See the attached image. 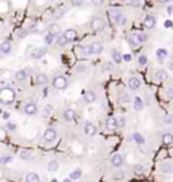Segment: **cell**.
<instances>
[{
  "instance_id": "cell-1",
  "label": "cell",
  "mask_w": 173,
  "mask_h": 182,
  "mask_svg": "<svg viewBox=\"0 0 173 182\" xmlns=\"http://www.w3.org/2000/svg\"><path fill=\"white\" fill-rule=\"evenodd\" d=\"M15 100V90L12 88L4 87L0 89V101L3 104H11Z\"/></svg>"
},
{
  "instance_id": "cell-2",
  "label": "cell",
  "mask_w": 173,
  "mask_h": 182,
  "mask_svg": "<svg viewBox=\"0 0 173 182\" xmlns=\"http://www.w3.org/2000/svg\"><path fill=\"white\" fill-rule=\"evenodd\" d=\"M53 87L57 90H62L68 87V80L64 76H57L53 78Z\"/></svg>"
},
{
  "instance_id": "cell-3",
  "label": "cell",
  "mask_w": 173,
  "mask_h": 182,
  "mask_svg": "<svg viewBox=\"0 0 173 182\" xmlns=\"http://www.w3.org/2000/svg\"><path fill=\"white\" fill-rule=\"evenodd\" d=\"M104 20L102 19V18H93L91 22V28L95 31V33H99V31H102L103 28H104Z\"/></svg>"
},
{
  "instance_id": "cell-4",
  "label": "cell",
  "mask_w": 173,
  "mask_h": 182,
  "mask_svg": "<svg viewBox=\"0 0 173 182\" xmlns=\"http://www.w3.org/2000/svg\"><path fill=\"white\" fill-rule=\"evenodd\" d=\"M97 132V128L95 124H92V123L86 122L85 124H84V134H85L86 136H95Z\"/></svg>"
},
{
  "instance_id": "cell-5",
  "label": "cell",
  "mask_w": 173,
  "mask_h": 182,
  "mask_svg": "<svg viewBox=\"0 0 173 182\" xmlns=\"http://www.w3.org/2000/svg\"><path fill=\"white\" fill-rule=\"evenodd\" d=\"M47 34L53 35L54 38H58V37L61 35V26L57 25V23L50 25V26H49V28H47Z\"/></svg>"
},
{
  "instance_id": "cell-6",
  "label": "cell",
  "mask_w": 173,
  "mask_h": 182,
  "mask_svg": "<svg viewBox=\"0 0 173 182\" xmlns=\"http://www.w3.org/2000/svg\"><path fill=\"white\" fill-rule=\"evenodd\" d=\"M118 128V119L116 117H108L105 120V130L107 131H115Z\"/></svg>"
},
{
  "instance_id": "cell-7",
  "label": "cell",
  "mask_w": 173,
  "mask_h": 182,
  "mask_svg": "<svg viewBox=\"0 0 173 182\" xmlns=\"http://www.w3.org/2000/svg\"><path fill=\"white\" fill-rule=\"evenodd\" d=\"M46 53V47H35V49L31 50V54L30 57L34 58V60H38V58H42Z\"/></svg>"
},
{
  "instance_id": "cell-8",
  "label": "cell",
  "mask_w": 173,
  "mask_h": 182,
  "mask_svg": "<svg viewBox=\"0 0 173 182\" xmlns=\"http://www.w3.org/2000/svg\"><path fill=\"white\" fill-rule=\"evenodd\" d=\"M110 162H111V166H114V167H120L124 160H123V157H122L120 154H115L111 157Z\"/></svg>"
},
{
  "instance_id": "cell-9",
  "label": "cell",
  "mask_w": 173,
  "mask_h": 182,
  "mask_svg": "<svg viewBox=\"0 0 173 182\" xmlns=\"http://www.w3.org/2000/svg\"><path fill=\"white\" fill-rule=\"evenodd\" d=\"M43 138H45L46 142H53V140H56V138H57V131L54 130V128H47V130L45 131V134H43Z\"/></svg>"
},
{
  "instance_id": "cell-10",
  "label": "cell",
  "mask_w": 173,
  "mask_h": 182,
  "mask_svg": "<svg viewBox=\"0 0 173 182\" xmlns=\"http://www.w3.org/2000/svg\"><path fill=\"white\" fill-rule=\"evenodd\" d=\"M30 74H31V70H30V69H22V70L16 72L15 78L18 80V81H24V80L30 76Z\"/></svg>"
},
{
  "instance_id": "cell-11",
  "label": "cell",
  "mask_w": 173,
  "mask_h": 182,
  "mask_svg": "<svg viewBox=\"0 0 173 182\" xmlns=\"http://www.w3.org/2000/svg\"><path fill=\"white\" fill-rule=\"evenodd\" d=\"M157 23V19L153 16V15H146L145 19H143V26L146 28H153Z\"/></svg>"
},
{
  "instance_id": "cell-12",
  "label": "cell",
  "mask_w": 173,
  "mask_h": 182,
  "mask_svg": "<svg viewBox=\"0 0 173 182\" xmlns=\"http://www.w3.org/2000/svg\"><path fill=\"white\" fill-rule=\"evenodd\" d=\"M129 43L131 47H138L141 45V41H139V37H138V33H134V34H130L129 35Z\"/></svg>"
},
{
  "instance_id": "cell-13",
  "label": "cell",
  "mask_w": 173,
  "mask_h": 182,
  "mask_svg": "<svg viewBox=\"0 0 173 182\" xmlns=\"http://www.w3.org/2000/svg\"><path fill=\"white\" fill-rule=\"evenodd\" d=\"M23 111H24V113H26V115H30V116H31V115L37 113L38 109H37V105H35L34 103H27L26 105H24Z\"/></svg>"
},
{
  "instance_id": "cell-14",
  "label": "cell",
  "mask_w": 173,
  "mask_h": 182,
  "mask_svg": "<svg viewBox=\"0 0 173 182\" xmlns=\"http://www.w3.org/2000/svg\"><path fill=\"white\" fill-rule=\"evenodd\" d=\"M129 87H130V89H132V90L139 89V87H141L139 78H137V77H131V78L129 80Z\"/></svg>"
},
{
  "instance_id": "cell-15",
  "label": "cell",
  "mask_w": 173,
  "mask_h": 182,
  "mask_svg": "<svg viewBox=\"0 0 173 182\" xmlns=\"http://www.w3.org/2000/svg\"><path fill=\"white\" fill-rule=\"evenodd\" d=\"M95 100H96V95H95V92H92V90H88V92L84 93V101H85L86 104L93 103Z\"/></svg>"
},
{
  "instance_id": "cell-16",
  "label": "cell",
  "mask_w": 173,
  "mask_h": 182,
  "mask_svg": "<svg viewBox=\"0 0 173 182\" xmlns=\"http://www.w3.org/2000/svg\"><path fill=\"white\" fill-rule=\"evenodd\" d=\"M64 119L66 120V122H73V120L76 119V112L70 108L66 109V111L64 112Z\"/></svg>"
},
{
  "instance_id": "cell-17",
  "label": "cell",
  "mask_w": 173,
  "mask_h": 182,
  "mask_svg": "<svg viewBox=\"0 0 173 182\" xmlns=\"http://www.w3.org/2000/svg\"><path fill=\"white\" fill-rule=\"evenodd\" d=\"M35 82H37L38 85H41V87H46V85H47V77L41 73L35 77Z\"/></svg>"
},
{
  "instance_id": "cell-18",
  "label": "cell",
  "mask_w": 173,
  "mask_h": 182,
  "mask_svg": "<svg viewBox=\"0 0 173 182\" xmlns=\"http://www.w3.org/2000/svg\"><path fill=\"white\" fill-rule=\"evenodd\" d=\"M154 76H156L154 78H156L157 82H161V81H164V80L168 78V73L165 70H157Z\"/></svg>"
},
{
  "instance_id": "cell-19",
  "label": "cell",
  "mask_w": 173,
  "mask_h": 182,
  "mask_svg": "<svg viewBox=\"0 0 173 182\" xmlns=\"http://www.w3.org/2000/svg\"><path fill=\"white\" fill-rule=\"evenodd\" d=\"M64 35L66 37L69 41H76V39H77V31L73 30V28H69V30H66L64 33Z\"/></svg>"
},
{
  "instance_id": "cell-20",
  "label": "cell",
  "mask_w": 173,
  "mask_h": 182,
  "mask_svg": "<svg viewBox=\"0 0 173 182\" xmlns=\"http://www.w3.org/2000/svg\"><path fill=\"white\" fill-rule=\"evenodd\" d=\"M91 49H92V54H100L103 51V45L100 42H95V43L91 45Z\"/></svg>"
},
{
  "instance_id": "cell-21",
  "label": "cell",
  "mask_w": 173,
  "mask_h": 182,
  "mask_svg": "<svg viewBox=\"0 0 173 182\" xmlns=\"http://www.w3.org/2000/svg\"><path fill=\"white\" fill-rule=\"evenodd\" d=\"M69 42H70V41L64 35V34H61V35H59L58 38H57V45H58L59 47H65L68 43H69Z\"/></svg>"
},
{
  "instance_id": "cell-22",
  "label": "cell",
  "mask_w": 173,
  "mask_h": 182,
  "mask_svg": "<svg viewBox=\"0 0 173 182\" xmlns=\"http://www.w3.org/2000/svg\"><path fill=\"white\" fill-rule=\"evenodd\" d=\"M111 57H112L115 63H120L122 61H123V57L120 55V53H119L118 50H112V51H111Z\"/></svg>"
},
{
  "instance_id": "cell-23",
  "label": "cell",
  "mask_w": 173,
  "mask_h": 182,
  "mask_svg": "<svg viewBox=\"0 0 173 182\" xmlns=\"http://www.w3.org/2000/svg\"><path fill=\"white\" fill-rule=\"evenodd\" d=\"M161 170H162V173H164V174H170V173H173V166H172V163H169V162L162 163Z\"/></svg>"
},
{
  "instance_id": "cell-24",
  "label": "cell",
  "mask_w": 173,
  "mask_h": 182,
  "mask_svg": "<svg viewBox=\"0 0 173 182\" xmlns=\"http://www.w3.org/2000/svg\"><path fill=\"white\" fill-rule=\"evenodd\" d=\"M162 143L166 144V146H170L173 143V135L172 134H164L162 135Z\"/></svg>"
},
{
  "instance_id": "cell-25",
  "label": "cell",
  "mask_w": 173,
  "mask_h": 182,
  "mask_svg": "<svg viewBox=\"0 0 173 182\" xmlns=\"http://www.w3.org/2000/svg\"><path fill=\"white\" fill-rule=\"evenodd\" d=\"M0 51H2L3 54H8V53L11 51V43L10 42H3V43L0 45Z\"/></svg>"
},
{
  "instance_id": "cell-26",
  "label": "cell",
  "mask_w": 173,
  "mask_h": 182,
  "mask_svg": "<svg viewBox=\"0 0 173 182\" xmlns=\"http://www.w3.org/2000/svg\"><path fill=\"white\" fill-rule=\"evenodd\" d=\"M26 182H39V177L35 173H29L26 175Z\"/></svg>"
},
{
  "instance_id": "cell-27",
  "label": "cell",
  "mask_w": 173,
  "mask_h": 182,
  "mask_svg": "<svg viewBox=\"0 0 173 182\" xmlns=\"http://www.w3.org/2000/svg\"><path fill=\"white\" fill-rule=\"evenodd\" d=\"M108 15H110V18H111V19H112V20H115L118 16H120V15H122V12L119 11L118 8H111L110 11H108Z\"/></svg>"
},
{
  "instance_id": "cell-28",
  "label": "cell",
  "mask_w": 173,
  "mask_h": 182,
  "mask_svg": "<svg viewBox=\"0 0 173 182\" xmlns=\"http://www.w3.org/2000/svg\"><path fill=\"white\" fill-rule=\"evenodd\" d=\"M134 109L135 111H142L143 109V103L139 97H135L134 98Z\"/></svg>"
},
{
  "instance_id": "cell-29",
  "label": "cell",
  "mask_w": 173,
  "mask_h": 182,
  "mask_svg": "<svg viewBox=\"0 0 173 182\" xmlns=\"http://www.w3.org/2000/svg\"><path fill=\"white\" fill-rule=\"evenodd\" d=\"M132 139H134L135 143H138V144H143V143H145V138H143L141 134H138V132L132 134Z\"/></svg>"
},
{
  "instance_id": "cell-30",
  "label": "cell",
  "mask_w": 173,
  "mask_h": 182,
  "mask_svg": "<svg viewBox=\"0 0 173 182\" xmlns=\"http://www.w3.org/2000/svg\"><path fill=\"white\" fill-rule=\"evenodd\" d=\"M83 174V170L81 169H74V170L70 173V179H78Z\"/></svg>"
},
{
  "instance_id": "cell-31",
  "label": "cell",
  "mask_w": 173,
  "mask_h": 182,
  "mask_svg": "<svg viewBox=\"0 0 173 182\" xmlns=\"http://www.w3.org/2000/svg\"><path fill=\"white\" fill-rule=\"evenodd\" d=\"M114 22H115V25H118V26H124V25H126V22H127V18L122 14L120 16H118Z\"/></svg>"
},
{
  "instance_id": "cell-32",
  "label": "cell",
  "mask_w": 173,
  "mask_h": 182,
  "mask_svg": "<svg viewBox=\"0 0 173 182\" xmlns=\"http://www.w3.org/2000/svg\"><path fill=\"white\" fill-rule=\"evenodd\" d=\"M58 167H59V165H58V162H57V160H50V162H49V165H47V169L50 171H57V170H58Z\"/></svg>"
},
{
  "instance_id": "cell-33",
  "label": "cell",
  "mask_w": 173,
  "mask_h": 182,
  "mask_svg": "<svg viewBox=\"0 0 173 182\" xmlns=\"http://www.w3.org/2000/svg\"><path fill=\"white\" fill-rule=\"evenodd\" d=\"M156 55H157V58H159V60H164V58L168 55V51L165 49H157Z\"/></svg>"
},
{
  "instance_id": "cell-34",
  "label": "cell",
  "mask_w": 173,
  "mask_h": 182,
  "mask_svg": "<svg viewBox=\"0 0 173 182\" xmlns=\"http://www.w3.org/2000/svg\"><path fill=\"white\" fill-rule=\"evenodd\" d=\"M124 171L123 170H118V171H115L114 173V179H116V181H120V179H123L124 178Z\"/></svg>"
},
{
  "instance_id": "cell-35",
  "label": "cell",
  "mask_w": 173,
  "mask_h": 182,
  "mask_svg": "<svg viewBox=\"0 0 173 182\" xmlns=\"http://www.w3.org/2000/svg\"><path fill=\"white\" fill-rule=\"evenodd\" d=\"M81 54H83V55H91L92 54L91 45H89V46H83V47H81Z\"/></svg>"
},
{
  "instance_id": "cell-36",
  "label": "cell",
  "mask_w": 173,
  "mask_h": 182,
  "mask_svg": "<svg viewBox=\"0 0 173 182\" xmlns=\"http://www.w3.org/2000/svg\"><path fill=\"white\" fill-rule=\"evenodd\" d=\"M134 173H135V174H138V175H141V174L145 173V167H143L142 165H135V167H134Z\"/></svg>"
},
{
  "instance_id": "cell-37",
  "label": "cell",
  "mask_w": 173,
  "mask_h": 182,
  "mask_svg": "<svg viewBox=\"0 0 173 182\" xmlns=\"http://www.w3.org/2000/svg\"><path fill=\"white\" fill-rule=\"evenodd\" d=\"M54 42V37L50 35V34H46L45 35V43L46 45H51Z\"/></svg>"
},
{
  "instance_id": "cell-38",
  "label": "cell",
  "mask_w": 173,
  "mask_h": 182,
  "mask_svg": "<svg viewBox=\"0 0 173 182\" xmlns=\"http://www.w3.org/2000/svg\"><path fill=\"white\" fill-rule=\"evenodd\" d=\"M173 123V116L172 115H165L164 116V124H172Z\"/></svg>"
},
{
  "instance_id": "cell-39",
  "label": "cell",
  "mask_w": 173,
  "mask_h": 182,
  "mask_svg": "<svg viewBox=\"0 0 173 182\" xmlns=\"http://www.w3.org/2000/svg\"><path fill=\"white\" fill-rule=\"evenodd\" d=\"M138 62H139V65H146V62H147V57H146L145 54L139 55V58H138Z\"/></svg>"
},
{
  "instance_id": "cell-40",
  "label": "cell",
  "mask_w": 173,
  "mask_h": 182,
  "mask_svg": "<svg viewBox=\"0 0 173 182\" xmlns=\"http://www.w3.org/2000/svg\"><path fill=\"white\" fill-rule=\"evenodd\" d=\"M18 37H19V38H26V37H27V30H26V28H19V30H18Z\"/></svg>"
},
{
  "instance_id": "cell-41",
  "label": "cell",
  "mask_w": 173,
  "mask_h": 182,
  "mask_svg": "<svg viewBox=\"0 0 173 182\" xmlns=\"http://www.w3.org/2000/svg\"><path fill=\"white\" fill-rule=\"evenodd\" d=\"M138 37H139L141 43H145V42L147 41V35H146L145 33H138Z\"/></svg>"
},
{
  "instance_id": "cell-42",
  "label": "cell",
  "mask_w": 173,
  "mask_h": 182,
  "mask_svg": "<svg viewBox=\"0 0 173 182\" xmlns=\"http://www.w3.org/2000/svg\"><path fill=\"white\" fill-rule=\"evenodd\" d=\"M20 158H22V159H29V158H30V151H29V150H23V151L20 152Z\"/></svg>"
},
{
  "instance_id": "cell-43",
  "label": "cell",
  "mask_w": 173,
  "mask_h": 182,
  "mask_svg": "<svg viewBox=\"0 0 173 182\" xmlns=\"http://www.w3.org/2000/svg\"><path fill=\"white\" fill-rule=\"evenodd\" d=\"M70 3H72V6H74V7H80L81 4L84 3V0H70Z\"/></svg>"
},
{
  "instance_id": "cell-44",
  "label": "cell",
  "mask_w": 173,
  "mask_h": 182,
  "mask_svg": "<svg viewBox=\"0 0 173 182\" xmlns=\"http://www.w3.org/2000/svg\"><path fill=\"white\" fill-rule=\"evenodd\" d=\"M166 96L170 98V100H173V87H169L166 89Z\"/></svg>"
},
{
  "instance_id": "cell-45",
  "label": "cell",
  "mask_w": 173,
  "mask_h": 182,
  "mask_svg": "<svg viewBox=\"0 0 173 182\" xmlns=\"http://www.w3.org/2000/svg\"><path fill=\"white\" fill-rule=\"evenodd\" d=\"M126 125V119L124 117H119L118 119V127H124Z\"/></svg>"
},
{
  "instance_id": "cell-46",
  "label": "cell",
  "mask_w": 173,
  "mask_h": 182,
  "mask_svg": "<svg viewBox=\"0 0 173 182\" xmlns=\"http://www.w3.org/2000/svg\"><path fill=\"white\" fill-rule=\"evenodd\" d=\"M7 128H8V130H11V131H15L16 130V124H15V123L8 122L7 123Z\"/></svg>"
},
{
  "instance_id": "cell-47",
  "label": "cell",
  "mask_w": 173,
  "mask_h": 182,
  "mask_svg": "<svg viewBox=\"0 0 173 182\" xmlns=\"http://www.w3.org/2000/svg\"><path fill=\"white\" fill-rule=\"evenodd\" d=\"M11 160H12L11 157H2L0 158V162L2 163H8V162H11Z\"/></svg>"
},
{
  "instance_id": "cell-48",
  "label": "cell",
  "mask_w": 173,
  "mask_h": 182,
  "mask_svg": "<svg viewBox=\"0 0 173 182\" xmlns=\"http://www.w3.org/2000/svg\"><path fill=\"white\" fill-rule=\"evenodd\" d=\"M91 1L93 6H102V4L104 3V0H91Z\"/></svg>"
},
{
  "instance_id": "cell-49",
  "label": "cell",
  "mask_w": 173,
  "mask_h": 182,
  "mask_svg": "<svg viewBox=\"0 0 173 182\" xmlns=\"http://www.w3.org/2000/svg\"><path fill=\"white\" fill-rule=\"evenodd\" d=\"M141 3H142L141 0H131V6L132 7H139Z\"/></svg>"
},
{
  "instance_id": "cell-50",
  "label": "cell",
  "mask_w": 173,
  "mask_h": 182,
  "mask_svg": "<svg viewBox=\"0 0 173 182\" xmlns=\"http://www.w3.org/2000/svg\"><path fill=\"white\" fill-rule=\"evenodd\" d=\"M123 60L126 61V62H130V61H131V55H130V54H124L123 55Z\"/></svg>"
},
{
  "instance_id": "cell-51",
  "label": "cell",
  "mask_w": 173,
  "mask_h": 182,
  "mask_svg": "<svg viewBox=\"0 0 173 182\" xmlns=\"http://www.w3.org/2000/svg\"><path fill=\"white\" fill-rule=\"evenodd\" d=\"M104 69H105V70H111V69H112V63L107 62V63H105V66H104Z\"/></svg>"
},
{
  "instance_id": "cell-52",
  "label": "cell",
  "mask_w": 173,
  "mask_h": 182,
  "mask_svg": "<svg viewBox=\"0 0 173 182\" xmlns=\"http://www.w3.org/2000/svg\"><path fill=\"white\" fill-rule=\"evenodd\" d=\"M120 101H122V103H127V101H129V96H127L126 93H124V95H123V97L120 98Z\"/></svg>"
},
{
  "instance_id": "cell-53",
  "label": "cell",
  "mask_w": 173,
  "mask_h": 182,
  "mask_svg": "<svg viewBox=\"0 0 173 182\" xmlns=\"http://www.w3.org/2000/svg\"><path fill=\"white\" fill-rule=\"evenodd\" d=\"M165 27H166V28L172 27V22H170V20H166V22H165Z\"/></svg>"
},
{
  "instance_id": "cell-54",
  "label": "cell",
  "mask_w": 173,
  "mask_h": 182,
  "mask_svg": "<svg viewBox=\"0 0 173 182\" xmlns=\"http://www.w3.org/2000/svg\"><path fill=\"white\" fill-rule=\"evenodd\" d=\"M50 112H51V107H46V111H45V115H49V113H50Z\"/></svg>"
},
{
  "instance_id": "cell-55",
  "label": "cell",
  "mask_w": 173,
  "mask_h": 182,
  "mask_svg": "<svg viewBox=\"0 0 173 182\" xmlns=\"http://www.w3.org/2000/svg\"><path fill=\"white\" fill-rule=\"evenodd\" d=\"M166 12H168V14H172V12H173V7H172V6L168 7V8H166Z\"/></svg>"
},
{
  "instance_id": "cell-56",
  "label": "cell",
  "mask_w": 173,
  "mask_h": 182,
  "mask_svg": "<svg viewBox=\"0 0 173 182\" xmlns=\"http://www.w3.org/2000/svg\"><path fill=\"white\" fill-rule=\"evenodd\" d=\"M157 3H161V4H164V3H168V1H170V0H156Z\"/></svg>"
},
{
  "instance_id": "cell-57",
  "label": "cell",
  "mask_w": 173,
  "mask_h": 182,
  "mask_svg": "<svg viewBox=\"0 0 173 182\" xmlns=\"http://www.w3.org/2000/svg\"><path fill=\"white\" fill-rule=\"evenodd\" d=\"M84 69H85L84 66H77V72H83Z\"/></svg>"
},
{
  "instance_id": "cell-58",
  "label": "cell",
  "mask_w": 173,
  "mask_h": 182,
  "mask_svg": "<svg viewBox=\"0 0 173 182\" xmlns=\"http://www.w3.org/2000/svg\"><path fill=\"white\" fill-rule=\"evenodd\" d=\"M169 68H170V70L173 72V62H172V63H170V65H169Z\"/></svg>"
},
{
  "instance_id": "cell-59",
  "label": "cell",
  "mask_w": 173,
  "mask_h": 182,
  "mask_svg": "<svg viewBox=\"0 0 173 182\" xmlns=\"http://www.w3.org/2000/svg\"><path fill=\"white\" fill-rule=\"evenodd\" d=\"M64 182H70V178H66V179H64Z\"/></svg>"
},
{
  "instance_id": "cell-60",
  "label": "cell",
  "mask_w": 173,
  "mask_h": 182,
  "mask_svg": "<svg viewBox=\"0 0 173 182\" xmlns=\"http://www.w3.org/2000/svg\"><path fill=\"white\" fill-rule=\"evenodd\" d=\"M51 182H58V181H57V179H51Z\"/></svg>"
},
{
  "instance_id": "cell-61",
  "label": "cell",
  "mask_w": 173,
  "mask_h": 182,
  "mask_svg": "<svg viewBox=\"0 0 173 182\" xmlns=\"http://www.w3.org/2000/svg\"><path fill=\"white\" fill-rule=\"evenodd\" d=\"M0 113H3V111H2V108H0Z\"/></svg>"
},
{
  "instance_id": "cell-62",
  "label": "cell",
  "mask_w": 173,
  "mask_h": 182,
  "mask_svg": "<svg viewBox=\"0 0 173 182\" xmlns=\"http://www.w3.org/2000/svg\"><path fill=\"white\" fill-rule=\"evenodd\" d=\"M119 1H126V0H119Z\"/></svg>"
}]
</instances>
